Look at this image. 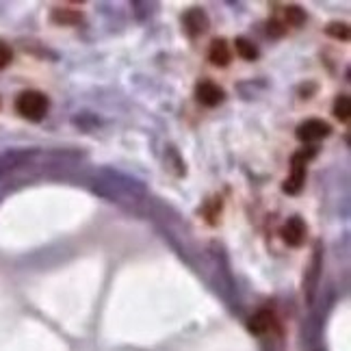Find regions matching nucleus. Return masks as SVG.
I'll return each mask as SVG.
<instances>
[{"label":"nucleus","instance_id":"39448f33","mask_svg":"<svg viewBox=\"0 0 351 351\" xmlns=\"http://www.w3.org/2000/svg\"><path fill=\"white\" fill-rule=\"evenodd\" d=\"M306 234H308V228H306L304 219H300V217H293L282 226V239H285V243H289L291 247L304 245Z\"/></svg>","mask_w":351,"mask_h":351},{"label":"nucleus","instance_id":"1a4fd4ad","mask_svg":"<svg viewBox=\"0 0 351 351\" xmlns=\"http://www.w3.org/2000/svg\"><path fill=\"white\" fill-rule=\"evenodd\" d=\"M271 326H274V315H271V313H267V310H263V313H258V315H256V317L250 321V328H252V332H256V334L267 332Z\"/></svg>","mask_w":351,"mask_h":351},{"label":"nucleus","instance_id":"20e7f679","mask_svg":"<svg viewBox=\"0 0 351 351\" xmlns=\"http://www.w3.org/2000/svg\"><path fill=\"white\" fill-rule=\"evenodd\" d=\"M195 98H197L199 104L210 106V109H213V106H219L223 102L226 93H223V89L219 85L210 83V80H204V83H199L195 87Z\"/></svg>","mask_w":351,"mask_h":351},{"label":"nucleus","instance_id":"4468645a","mask_svg":"<svg viewBox=\"0 0 351 351\" xmlns=\"http://www.w3.org/2000/svg\"><path fill=\"white\" fill-rule=\"evenodd\" d=\"M11 59H13L11 48L5 42H0V70H3V67H7L11 63Z\"/></svg>","mask_w":351,"mask_h":351},{"label":"nucleus","instance_id":"ddd939ff","mask_svg":"<svg viewBox=\"0 0 351 351\" xmlns=\"http://www.w3.org/2000/svg\"><path fill=\"white\" fill-rule=\"evenodd\" d=\"M328 35H332L336 39H347L349 37V26L345 22H332L328 26Z\"/></svg>","mask_w":351,"mask_h":351},{"label":"nucleus","instance_id":"9b49d317","mask_svg":"<svg viewBox=\"0 0 351 351\" xmlns=\"http://www.w3.org/2000/svg\"><path fill=\"white\" fill-rule=\"evenodd\" d=\"M52 20L59 22V24H74V22H80V16L72 9H57L52 13Z\"/></svg>","mask_w":351,"mask_h":351},{"label":"nucleus","instance_id":"6e6552de","mask_svg":"<svg viewBox=\"0 0 351 351\" xmlns=\"http://www.w3.org/2000/svg\"><path fill=\"white\" fill-rule=\"evenodd\" d=\"M234 48H237V55H239L241 59H245V61L258 59V48H256V46L250 42V39H245V37H237Z\"/></svg>","mask_w":351,"mask_h":351},{"label":"nucleus","instance_id":"f257e3e1","mask_svg":"<svg viewBox=\"0 0 351 351\" xmlns=\"http://www.w3.org/2000/svg\"><path fill=\"white\" fill-rule=\"evenodd\" d=\"M16 111L26 119L39 121L48 113V98L42 91H24L16 100Z\"/></svg>","mask_w":351,"mask_h":351},{"label":"nucleus","instance_id":"423d86ee","mask_svg":"<svg viewBox=\"0 0 351 351\" xmlns=\"http://www.w3.org/2000/svg\"><path fill=\"white\" fill-rule=\"evenodd\" d=\"M208 59L210 63L215 65H228L232 59V52H230V46H228L226 39H215V42L210 44V50H208Z\"/></svg>","mask_w":351,"mask_h":351},{"label":"nucleus","instance_id":"9d476101","mask_svg":"<svg viewBox=\"0 0 351 351\" xmlns=\"http://www.w3.org/2000/svg\"><path fill=\"white\" fill-rule=\"evenodd\" d=\"M349 111H351V102L347 96H341V98H336L334 102V117L336 119H341V121H347L349 119Z\"/></svg>","mask_w":351,"mask_h":351},{"label":"nucleus","instance_id":"f8f14e48","mask_svg":"<svg viewBox=\"0 0 351 351\" xmlns=\"http://www.w3.org/2000/svg\"><path fill=\"white\" fill-rule=\"evenodd\" d=\"M287 22L291 26H302L306 22V13L300 7H289L287 9Z\"/></svg>","mask_w":351,"mask_h":351},{"label":"nucleus","instance_id":"0eeeda50","mask_svg":"<svg viewBox=\"0 0 351 351\" xmlns=\"http://www.w3.org/2000/svg\"><path fill=\"white\" fill-rule=\"evenodd\" d=\"M184 24H186V29H189V33H191V35H199V33L206 31L208 20H206V16L199 9H191V11L186 13Z\"/></svg>","mask_w":351,"mask_h":351},{"label":"nucleus","instance_id":"f03ea898","mask_svg":"<svg viewBox=\"0 0 351 351\" xmlns=\"http://www.w3.org/2000/svg\"><path fill=\"white\" fill-rule=\"evenodd\" d=\"M315 152L310 150H302V152H297L293 156V167H291V176H289V180L285 182V193L289 195H297L302 191V186L306 182V163H308V158L313 156Z\"/></svg>","mask_w":351,"mask_h":351},{"label":"nucleus","instance_id":"7ed1b4c3","mask_svg":"<svg viewBox=\"0 0 351 351\" xmlns=\"http://www.w3.org/2000/svg\"><path fill=\"white\" fill-rule=\"evenodd\" d=\"M330 124L323 119H306L304 124H300L297 128V139L304 141V143H315V141H321L326 139L330 134Z\"/></svg>","mask_w":351,"mask_h":351}]
</instances>
